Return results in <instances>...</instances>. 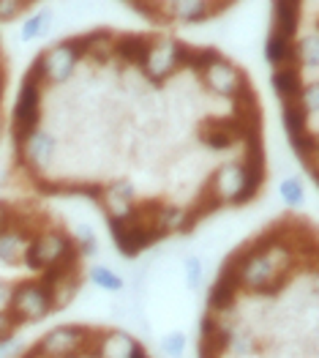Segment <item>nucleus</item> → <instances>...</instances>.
<instances>
[{
    "mask_svg": "<svg viewBox=\"0 0 319 358\" xmlns=\"http://www.w3.org/2000/svg\"><path fill=\"white\" fill-rule=\"evenodd\" d=\"M74 257H82V255L77 252L74 238L68 233H63V230H41V233H36L28 246H25V252H22V263L30 271H36V273L52 268V266H60L66 260H74Z\"/></svg>",
    "mask_w": 319,
    "mask_h": 358,
    "instance_id": "obj_1",
    "label": "nucleus"
},
{
    "mask_svg": "<svg viewBox=\"0 0 319 358\" xmlns=\"http://www.w3.org/2000/svg\"><path fill=\"white\" fill-rule=\"evenodd\" d=\"M96 339H98V331L80 326V323H68V326L47 331L36 342V350L41 358H82L93 353Z\"/></svg>",
    "mask_w": 319,
    "mask_h": 358,
    "instance_id": "obj_2",
    "label": "nucleus"
},
{
    "mask_svg": "<svg viewBox=\"0 0 319 358\" xmlns=\"http://www.w3.org/2000/svg\"><path fill=\"white\" fill-rule=\"evenodd\" d=\"M11 317L22 326V323H38L44 317H50L55 312V301H52V290L41 282V279H25L20 285L11 287L8 296V306Z\"/></svg>",
    "mask_w": 319,
    "mask_h": 358,
    "instance_id": "obj_3",
    "label": "nucleus"
},
{
    "mask_svg": "<svg viewBox=\"0 0 319 358\" xmlns=\"http://www.w3.org/2000/svg\"><path fill=\"white\" fill-rule=\"evenodd\" d=\"M41 96H44V88L25 77L20 90H17L14 110H11V140H14V145L22 143L30 131H36L41 126Z\"/></svg>",
    "mask_w": 319,
    "mask_h": 358,
    "instance_id": "obj_4",
    "label": "nucleus"
},
{
    "mask_svg": "<svg viewBox=\"0 0 319 358\" xmlns=\"http://www.w3.org/2000/svg\"><path fill=\"white\" fill-rule=\"evenodd\" d=\"M104 216H107V227H110V236L115 241L117 252H120L126 260L140 257L147 246H156L161 238H167L153 222H142V224L128 227V224H123L120 219L110 216V213H104Z\"/></svg>",
    "mask_w": 319,
    "mask_h": 358,
    "instance_id": "obj_5",
    "label": "nucleus"
},
{
    "mask_svg": "<svg viewBox=\"0 0 319 358\" xmlns=\"http://www.w3.org/2000/svg\"><path fill=\"white\" fill-rule=\"evenodd\" d=\"M17 148V162H20V167L28 173V176H41L50 164H52V159H55V153H58V140L47 131V129H36V131H30L28 137L22 140V143H17L14 145Z\"/></svg>",
    "mask_w": 319,
    "mask_h": 358,
    "instance_id": "obj_6",
    "label": "nucleus"
},
{
    "mask_svg": "<svg viewBox=\"0 0 319 358\" xmlns=\"http://www.w3.org/2000/svg\"><path fill=\"white\" fill-rule=\"evenodd\" d=\"M153 44H156V38L147 36V33H115V38H112V63L134 66V69L142 71Z\"/></svg>",
    "mask_w": 319,
    "mask_h": 358,
    "instance_id": "obj_7",
    "label": "nucleus"
},
{
    "mask_svg": "<svg viewBox=\"0 0 319 358\" xmlns=\"http://www.w3.org/2000/svg\"><path fill=\"white\" fill-rule=\"evenodd\" d=\"M202 83L210 90H213V93H218V96L230 99L235 90H237L240 85H243V83H246V77H243V71L235 66L232 60L221 58L218 63H213V66L205 71Z\"/></svg>",
    "mask_w": 319,
    "mask_h": 358,
    "instance_id": "obj_8",
    "label": "nucleus"
},
{
    "mask_svg": "<svg viewBox=\"0 0 319 358\" xmlns=\"http://www.w3.org/2000/svg\"><path fill=\"white\" fill-rule=\"evenodd\" d=\"M137 339L126 331H98L93 356L96 358H131Z\"/></svg>",
    "mask_w": 319,
    "mask_h": 358,
    "instance_id": "obj_9",
    "label": "nucleus"
},
{
    "mask_svg": "<svg viewBox=\"0 0 319 358\" xmlns=\"http://www.w3.org/2000/svg\"><path fill=\"white\" fill-rule=\"evenodd\" d=\"M197 137H200L202 148L216 150V153H227L237 145V137L221 123V118H205L197 129Z\"/></svg>",
    "mask_w": 319,
    "mask_h": 358,
    "instance_id": "obj_10",
    "label": "nucleus"
},
{
    "mask_svg": "<svg viewBox=\"0 0 319 358\" xmlns=\"http://www.w3.org/2000/svg\"><path fill=\"white\" fill-rule=\"evenodd\" d=\"M300 6H303V0H273V25H270V33H279V36H287V38H297Z\"/></svg>",
    "mask_w": 319,
    "mask_h": 358,
    "instance_id": "obj_11",
    "label": "nucleus"
},
{
    "mask_svg": "<svg viewBox=\"0 0 319 358\" xmlns=\"http://www.w3.org/2000/svg\"><path fill=\"white\" fill-rule=\"evenodd\" d=\"M265 60L273 69H281V66H297L300 69L297 38H287V36H279V33H267V38H265Z\"/></svg>",
    "mask_w": 319,
    "mask_h": 358,
    "instance_id": "obj_12",
    "label": "nucleus"
},
{
    "mask_svg": "<svg viewBox=\"0 0 319 358\" xmlns=\"http://www.w3.org/2000/svg\"><path fill=\"white\" fill-rule=\"evenodd\" d=\"M311 113L300 104V99H290V101H281V123H284V131L290 137V145L303 140L306 134H311V126H309Z\"/></svg>",
    "mask_w": 319,
    "mask_h": 358,
    "instance_id": "obj_13",
    "label": "nucleus"
},
{
    "mask_svg": "<svg viewBox=\"0 0 319 358\" xmlns=\"http://www.w3.org/2000/svg\"><path fill=\"white\" fill-rule=\"evenodd\" d=\"M303 85L306 83H303V74L297 66H281V69H273V74H270V88L279 96V101L297 99Z\"/></svg>",
    "mask_w": 319,
    "mask_h": 358,
    "instance_id": "obj_14",
    "label": "nucleus"
},
{
    "mask_svg": "<svg viewBox=\"0 0 319 358\" xmlns=\"http://www.w3.org/2000/svg\"><path fill=\"white\" fill-rule=\"evenodd\" d=\"M33 236H36V233L22 230V227L6 230V233L0 236V263H6V266L20 263V260H22V252H25V246L30 243Z\"/></svg>",
    "mask_w": 319,
    "mask_h": 358,
    "instance_id": "obj_15",
    "label": "nucleus"
},
{
    "mask_svg": "<svg viewBox=\"0 0 319 358\" xmlns=\"http://www.w3.org/2000/svg\"><path fill=\"white\" fill-rule=\"evenodd\" d=\"M44 58H47V71H50V83H68L71 77H74V71H77V60L71 58L63 47H52V50H47L44 52Z\"/></svg>",
    "mask_w": 319,
    "mask_h": 358,
    "instance_id": "obj_16",
    "label": "nucleus"
},
{
    "mask_svg": "<svg viewBox=\"0 0 319 358\" xmlns=\"http://www.w3.org/2000/svg\"><path fill=\"white\" fill-rule=\"evenodd\" d=\"M170 17L180 22H205L210 20V3L207 0H170Z\"/></svg>",
    "mask_w": 319,
    "mask_h": 358,
    "instance_id": "obj_17",
    "label": "nucleus"
},
{
    "mask_svg": "<svg viewBox=\"0 0 319 358\" xmlns=\"http://www.w3.org/2000/svg\"><path fill=\"white\" fill-rule=\"evenodd\" d=\"M137 203V189L131 180H115V183H104V200L101 206L104 210H115L123 206Z\"/></svg>",
    "mask_w": 319,
    "mask_h": 358,
    "instance_id": "obj_18",
    "label": "nucleus"
},
{
    "mask_svg": "<svg viewBox=\"0 0 319 358\" xmlns=\"http://www.w3.org/2000/svg\"><path fill=\"white\" fill-rule=\"evenodd\" d=\"M87 279H90V285H96L104 293H123V287H126L123 276L117 271L107 268V266H93L87 271Z\"/></svg>",
    "mask_w": 319,
    "mask_h": 358,
    "instance_id": "obj_19",
    "label": "nucleus"
},
{
    "mask_svg": "<svg viewBox=\"0 0 319 358\" xmlns=\"http://www.w3.org/2000/svg\"><path fill=\"white\" fill-rule=\"evenodd\" d=\"M224 58L218 50H213V47H191V55L186 60V71H194V74H200L202 77L205 71L213 66V63H218V60Z\"/></svg>",
    "mask_w": 319,
    "mask_h": 358,
    "instance_id": "obj_20",
    "label": "nucleus"
},
{
    "mask_svg": "<svg viewBox=\"0 0 319 358\" xmlns=\"http://www.w3.org/2000/svg\"><path fill=\"white\" fill-rule=\"evenodd\" d=\"M279 197H281V203L287 206V208H297V206H303V200H306V183L300 178H284L279 183Z\"/></svg>",
    "mask_w": 319,
    "mask_h": 358,
    "instance_id": "obj_21",
    "label": "nucleus"
},
{
    "mask_svg": "<svg viewBox=\"0 0 319 358\" xmlns=\"http://www.w3.org/2000/svg\"><path fill=\"white\" fill-rule=\"evenodd\" d=\"M52 28V11H36L22 25V41H33Z\"/></svg>",
    "mask_w": 319,
    "mask_h": 358,
    "instance_id": "obj_22",
    "label": "nucleus"
},
{
    "mask_svg": "<svg viewBox=\"0 0 319 358\" xmlns=\"http://www.w3.org/2000/svg\"><path fill=\"white\" fill-rule=\"evenodd\" d=\"M257 350V339L248 334V331L235 329L232 336H230V345H227V353H235V356L246 358Z\"/></svg>",
    "mask_w": 319,
    "mask_h": 358,
    "instance_id": "obj_23",
    "label": "nucleus"
},
{
    "mask_svg": "<svg viewBox=\"0 0 319 358\" xmlns=\"http://www.w3.org/2000/svg\"><path fill=\"white\" fill-rule=\"evenodd\" d=\"M183 271H186V287L188 290H200L205 282V263L197 255H188L183 260Z\"/></svg>",
    "mask_w": 319,
    "mask_h": 358,
    "instance_id": "obj_24",
    "label": "nucleus"
},
{
    "mask_svg": "<svg viewBox=\"0 0 319 358\" xmlns=\"http://www.w3.org/2000/svg\"><path fill=\"white\" fill-rule=\"evenodd\" d=\"M71 238H74L77 252H80L82 257H90V255H96V252H98V238H96V233H93V227H90V224H80V227H77V233H74Z\"/></svg>",
    "mask_w": 319,
    "mask_h": 358,
    "instance_id": "obj_25",
    "label": "nucleus"
},
{
    "mask_svg": "<svg viewBox=\"0 0 319 358\" xmlns=\"http://www.w3.org/2000/svg\"><path fill=\"white\" fill-rule=\"evenodd\" d=\"M186 348H188V339L183 331H172V334H164L161 336V350L167 358H183L186 356Z\"/></svg>",
    "mask_w": 319,
    "mask_h": 358,
    "instance_id": "obj_26",
    "label": "nucleus"
},
{
    "mask_svg": "<svg viewBox=\"0 0 319 358\" xmlns=\"http://www.w3.org/2000/svg\"><path fill=\"white\" fill-rule=\"evenodd\" d=\"M28 6H30L28 0H0V22L17 20Z\"/></svg>",
    "mask_w": 319,
    "mask_h": 358,
    "instance_id": "obj_27",
    "label": "nucleus"
},
{
    "mask_svg": "<svg viewBox=\"0 0 319 358\" xmlns=\"http://www.w3.org/2000/svg\"><path fill=\"white\" fill-rule=\"evenodd\" d=\"M20 353H22V339L17 334L0 339V358H20Z\"/></svg>",
    "mask_w": 319,
    "mask_h": 358,
    "instance_id": "obj_28",
    "label": "nucleus"
},
{
    "mask_svg": "<svg viewBox=\"0 0 319 358\" xmlns=\"http://www.w3.org/2000/svg\"><path fill=\"white\" fill-rule=\"evenodd\" d=\"M17 329H20V323L11 317V312H8V309H3V306H0V339L14 336Z\"/></svg>",
    "mask_w": 319,
    "mask_h": 358,
    "instance_id": "obj_29",
    "label": "nucleus"
},
{
    "mask_svg": "<svg viewBox=\"0 0 319 358\" xmlns=\"http://www.w3.org/2000/svg\"><path fill=\"white\" fill-rule=\"evenodd\" d=\"M14 219H17V208H11V206L0 203V236H3L6 230H11V227H14Z\"/></svg>",
    "mask_w": 319,
    "mask_h": 358,
    "instance_id": "obj_30",
    "label": "nucleus"
},
{
    "mask_svg": "<svg viewBox=\"0 0 319 358\" xmlns=\"http://www.w3.org/2000/svg\"><path fill=\"white\" fill-rule=\"evenodd\" d=\"M3 88H6V71H3V66H0V99H3Z\"/></svg>",
    "mask_w": 319,
    "mask_h": 358,
    "instance_id": "obj_31",
    "label": "nucleus"
}]
</instances>
